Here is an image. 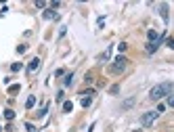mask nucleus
<instances>
[{
	"instance_id": "4be33fe9",
	"label": "nucleus",
	"mask_w": 174,
	"mask_h": 132,
	"mask_svg": "<svg viewBox=\"0 0 174 132\" xmlns=\"http://www.w3.org/2000/svg\"><path fill=\"white\" fill-rule=\"evenodd\" d=\"M36 7H38V8H44V7H46V2H42V0H38V2H36Z\"/></svg>"
},
{
	"instance_id": "a211bd4d",
	"label": "nucleus",
	"mask_w": 174,
	"mask_h": 132,
	"mask_svg": "<svg viewBox=\"0 0 174 132\" xmlns=\"http://www.w3.org/2000/svg\"><path fill=\"white\" fill-rule=\"evenodd\" d=\"M25 50H28V46H25V44H19V46H17V53H19V55H23Z\"/></svg>"
},
{
	"instance_id": "f8f14e48",
	"label": "nucleus",
	"mask_w": 174,
	"mask_h": 132,
	"mask_svg": "<svg viewBox=\"0 0 174 132\" xmlns=\"http://www.w3.org/2000/svg\"><path fill=\"white\" fill-rule=\"evenodd\" d=\"M164 99H166V103L170 105V107H174V94H172V92H170V94H166Z\"/></svg>"
},
{
	"instance_id": "0eeeda50",
	"label": "nucleus",
	"mask_w": 174,
	"mask_h": 132,
	"mask_svg": "<svg viewBox=\"0 0 174 132\" xmlns=\"http://www.w3.org/2000/svg\"><path fill=\"white\" fill-rule=\"evenodd\" d=\"M57 17H59V15H57L55 11H53V8H49V11H44V19H57Z\"/></svg>"
},
{
	"instance_id": "b1692460",
	"label": "nucleus",
	"mask_w": 174,
	"mask_h": 132,
	"mask_svg": "<svg viewBox=\"0 0 174 132\" xmlns=\"http://www.w3.org/2000/svg\"><path fill=\"white\" fill-rule=\"evenodd\" d=\"M132 132H141V130H132Z\"/></svg>"
},
{
	"instance_id": "412c9836",
	"label": "nucleus",
	"mask_w": 174,
	"mask_h": 132,
	"mask_svg": "<svg viewBox=\"0 0 174 132\" xmlns=\"http://www.w3.org/2000/svg\"><path fill=\"white\" fill-rule=\"evenodd\" d=\"M84 82H86V84H90V82H92V74H86V78H84Z\"/></svg>"
},
{
	"instance_id": "7ed1b4c3",
	"label": "nucleus",
	"mask_w": 174,
	"mask_h": 132,
	"mask_svg": "<svg viewBox=\"0 0 174 132\" xmlns=\"http://www.w3.org/2000/svg\"><path fill=\"white\" fill-rule=\"evenodd\" d=\"M126 65H128L126 57H118V59L113 61V67H111V71H113V74H122V71L126 69Z\"/></svg>"
},
{
	"instance_id": "6e6552de",
	"label": "nucleus",
	"mask_w": 174,
	"mask_h": 132,
	"mask_svg": "<svg viewBox=\"0 0 174 132\" xmlns=\"http://www.w3.org/2000/svg\"><path fill=\"white\" fill-rule=\"evenodd\" d=\"M161 19L168 23V4H161Z\"/></svg>"
},
{
	"instance_id": "9d476101",
	"label": "nucleus",
	"mask_w": 174,
	"mask_h": 132,
	"mask_svg": "<svg viewBox=\"0 0 174 132\" xmlns=\"http://www.w3.org/2000/svg\"><path fill=\"white\" fill-rule=\"evenodd\" d=\"M34 105H36V97H28V101H25V107H28V109H32Z\"/></svg>"
},
{
	"instance_id": "39448f33",
	"label": "nucleus",
	"mask_w": 174,
	"mask_h": 132,
	"mask_svg": "<svg viewBox=\"0 0 174 132\" xmlns=\"http://www.w3.org/2000/svg\"><path fill=\"white\" fill-rule=\"evenodd\" d=\"M145 48H147V53H149V55H153L155 50L160 48V44H157V42H147V46H145Z\"/></svg>"
},
{
	"instance_id": "4468645a",
	"label": "nucleus",
	"mask_w": 174,
	"mask_h": 132,
	"mask_svg": "<svg viewBox=\"0 0 174 132\" xmlns=\"http://www.w3.org/2000/svg\"><path fill=\"white\" fill-rule=\"evenodd\" d=\"M4 118H7L8 122H11V119L15 118V113H13V109H4Z\"/></svg>"
},
{
	"instance_id": "423d86ee",
	"label": "nucleus",
	"mask_w": 174,
	"mask_h": 132,
	"mask_svg": "<svg viewBox=\"0 0 174 132\" xmlns=\"http://www.w3.org/2000/svg\"><path fill=\"white\" fill-rule=\"evenodd\" d=\"M80 103H82V107H90V103H92V97H90V94H84Z\"/></svg>"
},
{
	"instance_id": "6ab92c4d",
	"label": "nucleus",
	"mask_w": 174,
	"mask_h": 132,
	"mask_svg": "<svg viewBox=\"0 0 174 132\" xmlns=\"http://www.w3.org/2000/svg\"><path fill=\"white\" fill-rule=\"evenodd\" d=\"M126 48H128V44H126V42H120V46H118V50H120V53H124Z\"/></svg>"
},
{
	"instance_id": "ddd939ff",
	"label": "nucleus",
	"mask_w": 174,
	"mask_h": 132,
	"mask_svg": "<svg viewBox=\"0 0 174 132\" xmlns=\"http://www.w3.org/2000/svg\"><path fill=\"white\" fill-rule=\"evenodd\" d=\"M71 109H74V105H71V101H67V103H63V111H65V113H69Z\"/></svg>"
},
{
	"instance_id": "20e7f679",
	"label": "nucleus",
	"mask_w": 174,
	"mask_h": 132,
	"mask_svg": "<svg viewBox=\"0 0 174 132\" xmlns=\"http://www.w3.org/2000/svg\"><path fill=\"white\" fill-rule=\"evenodd\" d=\"M38 67H40V59H38V57H34V59L29 61L28 69H29V71H36V69H38Z\"/></svg>"
},
{
	"instance_id": "dca6fc26",
	"label": "nucleus",
	"mask_w": 174,
	"mask_h": 132,
	"mask_svg": "<svg viewBox=\"0 0 174 132\" xmlns=\"http://www.w3.org/2000/svg\"><path fill=\"white\" fill-rule=\"evenodd\" d=\"M46 111H49V103H44V105H42V109H40V113H38V118L46 115Z\"/></svg>"
},
{
	"instance_id": "5701e85b",
	"label": "nucleus",
	"mask_w": 174,
	"mask_h": 132,
	"mask_svg": "<svg viewBox=\"0 0 174 132\" xmlns=\"http://www.w3.org/2000/svg\"><path fill=\"white\" fill-rule=\"evenodd\" d=\"M65 32H67V28H61V29H59V38H63V36H65Z\"/></svg>"
},
{
	"instance_id": "f257e3e1",
	"label": "nucleus",
	"mask_w": 174,
	"mask_h": 132,
	"mask_svg": "<svg viewBox=\"0 0 174 132\" xmlns=\"http://www.w3.org/2000/svg\"><path fill=\"white\" fill-rule=\"evenodd\" d=\"M172 92V82H161L157 84V86H153L151 90H149V99L151 101H161V99L166 97V94H170Z\"/></svg>"
},
{
	"instance_id": "9b49d317",
	"label": "nucleus",
	"mask_w": 174,
	"mask_h": 132,
	"mask_svg": "<svg viewBox=\"0 0 174 132\" xmlns=\"http://www.w3.org/2000/svg\"><path fill=\"white\" fill-rule=\"evenodd\" d=\"M71 82H74V74H67L65 80H63V84H65V86H71Z\"/></svg>"
},
{
	"instance_id": "1a4fd4ad",
	"label": "nucleus",
	"mask_w": 174,
	"mask_h": 132,
	"mask_svg": "<svg viewBox=\"0 0 174 132\" xmlns=\"http://www.w3.org/2000/svg\"><path fill=\"white\" fill-rule=\"evenodd\" d=\"M19 84H13V86H8V94H17V92H19Z\"/></svg>"
},
{
	"instance_id": "f3484780",
	"label": "nucleus",
	"mask_w": 174,
	"mask_h": 132,
	"mask_svg": "<svg viewBox=\"0 0 174 132\" xmlns=\"http://www.w3.org/2000/svg\"><path fill=\"white\" fill-rule=\"evenodd\" d=\"M21 67H23L21 63H13V65H11V71H21Z\"/></svg>"
},
{
	"instance_id": "2eb2a0df",
	"label": "nucleus",
	"mask_w": 174,
	"mask_h": 132,
	"mask_svg": "<svg viewBox=\"0 0 174 132\" xmlns=\"http://www.w3.org/2000/svg\"><path fill=\"white\" fill-rule=\"evenodd\" d=\"M109 55H111V50L107 48V50H105V53H103V55L99 57V61H107V59H109Z\"/></svg>"
},
{
	"instance_id": "f03ea898",
	"label": "nucleus",
	"mask_w": 174,
	"mask_h": 132,
	"mask_svg": "<svg viewBox=\"0 0 174 132\" xmlns=\"http://www.w3.org/2000/svg\"><path fill=\"white\" fill-rule=\"evenodd\" d=\"M157 115H160L157 111H147V113H143V115H141V126H145V128H151V126L155 124Z\"/></svg>"
},
{
	"instance_id": "aec40b11",
	"label": "nucleus",
	"mask_w": 174,
	"mask_h": 132,
	"mask_svg": "<svg viewBox=\"0 0 174 132\" xmlns=\"http://www.w3.org/2000/svg\"><path fill=\"white\" fill-rule=\"evenodd\" d=\"M132 105H134V99H130V101H126L122 107H124V109H128V107H132Z\"/></svg>"
}]
</instances>
